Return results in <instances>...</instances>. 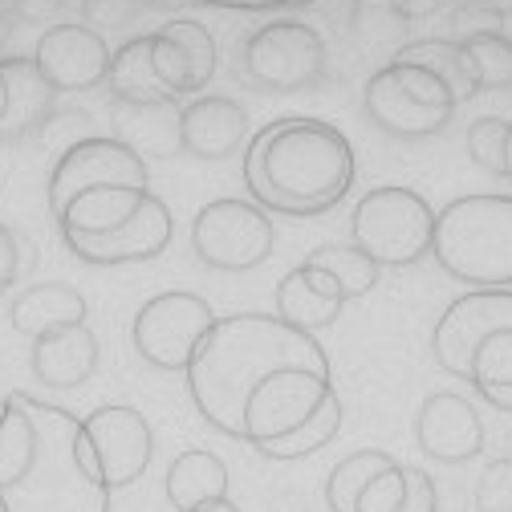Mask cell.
Instances as JSON below:
<instances>
[{"mask_svg": "<svg viewBox=\"0 0 512 512\" xmlns=\"http://www.w3.org/2000/svg\"><path fill=\"white\" fill-rule=\"evenodd\" d=\"M496 326H512V289H472V293L456 297L431 334L435 362L447 374L464 378L472 346L484 334H492Z\"/></svg>", "mask_w": 512, "mask_h": 512, "instance_id": "14", "label": "cell"}, {"mask_svg": "<svg viewBox=\"0 0 512 512\" xmlns=\"http://www.w3.org/2000/svg\"><path fill=\"white\" fill-rule=\"evenodd\" d=\"M439 5H443V0H391L395 17H403V21H419V17H431Z\"/></svg>", "mask_w": 512, "mask_h": 512, "instance_id": "38", "label": "cell"}, {"mask_svg": "<svg viewBox=\"0 0 512 512\" xmlns=\"http://www.w3.org/2000/svg\"><path fill=\"white\" fill-rule=\"evenodd\" d=\"M110 45L90 25H53L33 49V66L53 94L98 90L110 78Z\"/></svg>", "mask_w": 512, "mask_h": 512, "instance_id": "13", "label": "cell"}, {"mask_svg": "<svg viewBox=\"0 0 512 512\" xmlns=\"http://www.w3.org/2000/svg\"><path fill=\"white\" fill-rule=\"evenodd\" d=\"M98 338L86 322L78 326H61V330H49L41 338H33V374L37 382H45L49 391H74L82 382L94 378L98 370Z\"/></svg>", "mask_w": 512, "mask_h": 512, "instance_id": "20", "label": "cell"}, {"mask_svg": "<svg viewBox=\"0 0 512 512\" xmlns=\"http://www.w3.org/2000/svg\"><path fill=\"white\" fill-rule=\"evenodd\" d=\"M431 256L476 289H512V196H464L435 220Z\"/></svg>", "mask_w": 512, "mask_h": 512, "instance_id": "4", "label": "cell"}, {"mask_svg": "<svg viewBox=\"0 0 512 512\" xmlns=\"http://www.w3.org/2000/svg\"><path fill=\"white\" fill-rule=\"evenodd\" d=\"M98 187H147V163L143 155L122 143V139H82L74 143L66 155L57 159L53 175H49V208L53 216L66 212L78 196Z\"/></svg>", "mask_w": 512, "mask_h": 512, "instance_id": "12", "label": "cell"}, {"mask_svg": "<svg viewBox=\"0 0 512 512\" xmlns=\"http://www.w3.org/2000/svg\"><path fill=\"white\" fill-rule=\"evenodd\" d=\"M151 61L171 98L196 94L216 74V41L200 21H171L151 33Z\"/></svg>", "mask_w": 512, "mask_h": 512, "instance_id": "17", "label": "cell"}, {"mask_svg": "<svg viewBox=\"0 0 512 512\" xmlns=\"http://www.w3.org/2000/svg\"><path fill=\"white\" fill-rule=\"evenodd\" d=\"M191 248L208 269L244 273L273 256V220L261 204L248 200H212L196 212Z\"/></svg>", "mask_w": 512, "mask_h": 512, "instance_id": "10", "label": "cell"}, {"mask_svg": "<svg viewBox=\"0 0 512 512\" xmlns=\"http://www.w3.org/2000/svg\"><path fill=\"white\" fill-rule=\"evenodd\" d=\"M395 61H411V66L431 70L447 90H452V98H456V102H464V98H476V94H480V90H476V74H472V66H468V53H464V45H460V41H452V37L411 41V45H403V49L395 53Z\"/></svg>", "mask_w": 512, "mask_h": 512, "instance_id": "26", "label": "cell"}, {"mask_svg": "<svg viewBox=\"0 0 512 512\" xmlns=\"http://www.w3.org/2000/svg\"><path fill=\"white\" fill-rule=\"evenodd\" d=\"M342 305H346V293L338 289V281L322 265H313L309 256L277 285V317L305 334L334 326L342 317Z\"/></svg>", "mask_w": 512, "mask_h": 512, "instance_id": "19", "label": "cell"}, {"mask_svg": "<svg viewBox=\"0 0 512 512\" xmlns=\"http://www.w3.org/2000/svg\"><path fill=\"white\" fill-rule=\"evenodd\" d=\"M33 435H37V399L29 395L0 399V488L17 476Z\"/></svg>", "mask_w": 512, "mask_h": 512, "instance_id": "27", "label": "cell"}, {"mask_svg": "<svg viewBox=\"0 0 512 512\" xmlns=\"http://www.w3.org/2000/svg\"><path fill=\"white\" fill-rule=\"evenodd\" d=\"M78 427L70 411L37 403V435L0 488V512H110V488L78 456Z\"/></svg>", "mask_w": 512, "mask_h": 512, "instance_id": "3", "label": "cell"}, {"mask_svg": "<svg viewBox=\"0 0 512 512\" xmlns=\"http://www.w3.org/2000/svg\"><path fill=\"white\" fill-rule=\"evenodd\" d=\"M155 5H191V0H155Z\"/></svg>", "mask_w": 512, "mask_h": 512, "instance_id": "45", "label": "cell"}, {"mask_svg": "<svg viewBox=\"0 0 512 512\" xmlns=\"http://www.w3.org/2000/svg\"><path fill=\"white\" fill-rule=\"evenodd\" d=\"M216 9H289V5H309V0H204Z\"/></svg>", "mask_w": 512, "mask_h": 512, "instance_id": "39", "label": "cell"}, {"mask_svg": "<svg viewBox=\"0 0 512 512\" xmlns=\"http://www.w3.org/2000/svg\"><path fill=\"white\" fill-rule=\"evenodd\" d=\"M415 439H419V452L439 464H468L484 452V423L468 399L439 391L419 407Z\"/></svg>", "mask_w": 512, "mask_h": 512, "instance_id": "16", "label": "cell"}, {"mask_svg": "<svg viewBox=\"0 0 512 512\" xmlns=\"http://www.w3.org/2000/svg\"><path fill=\"white\" fill-rule=\"evenodd\" d=\"M476 512H512V456L484 468L476 484Z\"/></svg>", "mask_w": 512, "mask_h": 512, "instance_id": "34", "label": "cell"}, {"mask_svg": "<svg viewBox=\"0 0 512 512\" xmlns=\"http://www.w3.org/2000/svg\"><path fill=\"white\" fill-rule=\"evenodd\" d=\"M456 98L431 70L411 61H391L362 90V110L382 135L395 139H427L439 135L456 114Z\"/></svg>", "mask_w": 512, "mask_h": 512, "instance_id": "6", "label": "cell"}, {"mask_svg": "<svg viewBox=\"0 0 512 512\" xmlns=\"http://www.w3.org/2000/svg\"><path fill=\"white\" fill-rule=\"evenodd\" d=\"M151 191H139V187H98V191H86L78 196L66 212L57 216L61 224V236H102V232H114L118 224H126Z\"/></svg>", "mask_w": 512, "mask_h": 512, "instance_id": "25", "label": "cell"}, {"mask_svg": "<svg viewBox=\"0 0 512 512\" xmlns=\"http://www.w3.org/2000/svg\"><path fill=\"white\" fill-rule=\"evenodd\" d=\"M216 322L220 317L200 293H183V289L159 293L135 313V350L143 354V362L159 370L187 374L191 358H196V350L204 346Z\"/></svg>", "mask_w": 512, "mask_h": 512, "instance_id": "11", "label": "cell"}, {"mask_svg": "<svg viewBox=\"0 0 512 512\" xmlns=\"http://www.w3.org/2000/svg\"><path fill=\"white\" fill-rule=\"evenodd\" d=\"M240 74L261 94H301L326 82V41L301 21H273L244 41Z\"/></svg>", "mask_w": 512, "mask_h": 512, "instance_id": "7", "label": "cell"}, {"mask_svg": "<svg viewBox=\"0 0 512 512\" xmlns=\"http://www.w3.org/2000/svg\"><path fill=\"white\" fill-rule=\"evenodd\" d=\"M86 13H90V21L122 25L126 17L135 13V0H86Z\"/></svg>", "mask_w": 512, "mask_h": 512, "instance_id": "37", "label": "cell"}, {"mask_svg": "<svg viewBox=\"0 0 512 512\" xmlns=\"http://www.w3.org/2000/svg\"><path fill=\"white\" fill-rule=\"evenodd\" d=\"M334 395L330 370L317 366H285L277 374H269L261 387H256L244 403V423H240V439L248 447H265L277 443L285 435H293L297 427H305L317 411L326 407V399Z\"/></svg>", "mask_w": 512, "mask_h": 512, "instance_id": "8", "label": "cell"}, {"mask_svg": "<svg viewBox=\"0 0 512 512\" xmlns=\"http://www.w3.org/2000/svg\"><path fill=\"white\" fill-rule=\"evenodd\" d=\"M403 496H407V468L403 464H391L387 472H378L366 484V492L358 496L354 512H399Z\"/></svg>", "mask_w": 512, "mask_h": 512, "instance_id": "33", "label": "cell"}, {"mask_svg": "<svg viewBox=\"0 0 512 512\" xmlns=\"http://www.w3.org/2000/svg\"><path fill=\"white\" fill-rule=\"evenodd\" d=\"M9 33H13V25H9V17L0 13V49H5V41H9Z\"/></svg>", "mask_w": 512, "mask_h": 512, "instance_id": "42", "label": "cell"}, {"mask_svg": "<svg viewBox=\"0 0 512 512\" xmlns=\"http://www.w3.org/2000/svg\"><path fill=\"white\" fill-rule=\"evenodd\" d=\"M391 464H399V460L387 456V452H378V447H362V452L346 456V460L330 472V480H326V504H330V512H354V504H358V496L366 492V484H370L378 472H387Z\"/></svg>", "mask_w": 512, "mask_h": 512, "instance_id": "28", "label": "cell"}, {"mask_svg": "<svg viewBox=\"0 0 512 512\" xmlns=\"http://www.w3.org/2000/svg\"><path fill=\"white\" fill-rule=\"evenodd\" d=\"M167 500L175 512H196L212 500H228V464L204 447L179 452L167 468Z\"/></svg>", "mask_w": 512, "mask_h": 512, "instance_id": "23", "label": "cell"}, {"mask_svg": "<svg viewBox=\"0 0 512 512\" xmlns=\"http://www.w3.org/2000/svg\"><path fill=\"white\" fill-rule=\"evenodd\" d=\"M439 212L411 187H374L350 216V244L378 269H407L431 256Z\"/></svg>", "mask_w": 512, "mask_h": 512, "instance_id": "5", "label": "cell"}, {"mask_svg": "<svg viewBox=\"0 0 512 512\" xmlns=\"http://www.w3.org/2000/svg\"><path fill=\"white\" fill-rule=\"evenodd\" d=\"M0 122H5V78H0Z\"/></svg>", "mask_w": 512, "mask_h": 512, "instance_id": "43", "label": "cell"}, {"mask_svg": "<svg viewBox=\"0 0 512 512\" xmlns=\"http://www.w3.org/2000/svg\"><path fill=\"white\" fill-rule=\"evenodd\" d=\"M468 5H484V9H492V13H500V17L512 13V0H468Z\"/></svg>", "mask_w": 512, "mask_h": 512, "instance_id": "40", "label": "cell"}, {"mask_svg": "<svg viewBox=\"0 0 512 512\" xmlns=\"http://www.w3.org/2000/svg\"><path fill=\"white\" fill-rule=\"evenodd\" d=\"M464 53H468V66L476 74V90H512V41L492 29V33H472V37H460Z\"/></svg>", "mask_w": 512, "mask_h": 512, "instance_id": "29", "label": "cell"}, {"mask_svg": "<svg viewBox=\"0 0 512 512\" xmlns=\"http://www.w3.org/2000/svg\"><path fill=\"white\" fill-rule=\"evenodd\" d=\"M196 512H240L232 500H212V504H204V508H196Z\"/></svg>", "mask_w": 512, "mask_h": 512, "instance_id": "41", "label": "cell"}, {"mask_svg": "<svg viewBox=\"0 0 512 512\" xmlns=\"http://www.w3.org/2000/svg\"><path fill=\"white\" fill-rule=\"evenodd\" d=\"M9 322L25 338H41L61 326H78V322H86V297L74 285H61V281L29 285L25 293H17Z\"/></svg>", "mask_w": 512, "mask_h": 512, "instance_id": "22", "label": "cell"}, {"mask_svg": "<svg viewBox=\"0 0 512 512\" xmlns=\"http://www.w3.org/2000/svg\"><path fill=\"white\" fill-rule=\"evenodd\" d=\"M248 135V110L236 98L208 94L179 110V151L196 159H228Z\"/></svg>", "mask_w": 512, "mask_h": 512, "instance_id": "18", "label": "cell"}, {"mask_svg": "<svg viewBox=\"0 0 512 512\" xmlns=\"http://www.w3.org/2000/svg\"><path fill=\"white\" fill-rule=\"evenodd\" d=\"M309 261L322 265V269L338 281V289L346 293V301L366 297V293L378 285V273H382V269L370 261V256L358 252L354 244H322V248L309 252Z\"/></svg>", "mask_w": 512, "mask_h": 512, "instance_id": "31", "label": "cell"}, {"mask_svg": "<svg viewBox=\"0 0 512 512\" xmlns=\"http://www.w3.org/2000/svg\"><path fill=\"white\" fill-rule=\"evenodd\" d=\"M25 265H29V244H25V236L13 232L9 224H0V297H5V293L21 281Z\"/></svg>", "mask_w": 512, "mask_h": 512, "instance_id": "35", "label": "cell"}, {"mask_svg": "<svg viewBox=\"0 0 512 512\" xmlns=\"http://www.w3.org/2000/svg\"><path fill=\"white\" fill-rule=\"evenodd\" d=\"M285 366L330 370V358L313 334L281 322L277 313L220 317L187 366V391L196 399L204 423L240 439L248 395Z\"/></svg>", "mask_w": 512, "mask_h": 512, "instance_id": "1", "label": "cell"}, {"mask_svg": "<svg viewBox=\"0 0 512 512\" xmlns=\"http://www.w3.org/2000/svg\"><path fill=\"white\" fill-rule=\"evenodd\" d=\"M110 94L122 106H175L179 98H171V90L159 82L155 61H151V33L126 41L114 61H110V78H106Z\"/></svg>", "mask_w": 512, "mask_h": 512, "instance_id": "24", "label": "cell"}, {"mask_svg": "<svg viewBox=\"0 0 512 512\" xmlns=\"http://www.w3.org/2000/svg\"><path fill=\"white\" fill-rule=\"evenodd\" d=\"M252 204L277 216H322L354 183V147L322 118H277L244 151Z\"/></svg>", "mask_w": 512, "mask_h": 512, "instance_id": "2", "label": "cell"}, {"mask_svg": "<svg viewBox=\"0 0 512 512\" xmlns=\"http://www.w3.org/2000/svg\"><path fill=\"white\" fill-rule=\"evenodd\" d=\"M508 179H512V131H508Z\"/></svg>", "mask_w": 512, "mask_h": 512, "instance_id": "44", "label": "cell"}, {"mask_svg": "<svg viewBox=\"0 0 512 512\" xmlns=\"http://www.w3.org/2000/svg\"><path fill=\"white\" fill-rule=\"evenodd\" d=\"M399 512H439V492L427 472L407 468V496H403Z\"/></svg>", "mask_w": 512, "mask_h": 512, "instance_id": "36", "label": "cell"}, {"mask_svg": "<svg viewBox=\"0 0 512 512\" xmlns=\"http://www.w3.org/2000/svg\"><path fill=\"white\" fill-rule=\"evenodd\" d=\"M508 131H512V122L476 118L468 126V155H472V163L508 179Z\"/></svg>", "mask_w": 512, "mask_h": 512, "instance_id": "32", "label": "cell"}, {"mask_svg": "<svg viewBox=\"0 0 512 512\" xmlns=\"http://www.w3.org/2000/svg\"><path fill=\"white\" fill-rule=\"evenodd\" d=\"M342 431V399L338 391L326 399V407L317 411L305 427H297L293 435L277 439V443H265V447H256L265 460H301V456H313V452H322V447Z\"/></svg>", "mask_w": 512, "mask_h": 512, "instance_id": "30", "label": "cell"}, {"mask_svg": "<svg viewBox=\"0 0 512 512\" xmlns=\"http://www.w3.org/2000/svg\"><path fill=\"white\" fill-rule=\"evenodd\" d=\"M70 252L86 265H131V261H155L171 244V208L155 196L143 200V208L102 236H66Z\"/></svg>", "mask_w": 512, "mask_h": 512, "instance_id": "15", "label": "cell"}, {"mask_svg": "<svg viewBox=\"0 0 512 512\" xmlns=\"http://www.w3.org/2000/svg\"><path fill=\"white\" fill-rule=\"evenodd\" d=\"M78 456L110 492L131 488L155 456V435L147 415L122 403L90 411L78 427Z\"/></svg>", "mask_w": 512, "mask_h": 512, "instance_id": "9", "label": "cell"}, {"mask_svg": "<svg viewBox=\"0 0 512 512\" xmlns=\"http://www.w3.org/2000/svg\"><path fill=\"white\" fill-rule=\"evenodd\" d=\"M0 78H5V122H0V139H29L49 122L53 90L37 74L33 57H0Z\"/></svg>", "mask_w": 512, "mask_h": 512, "instance_id": "21", "label": "cell"}]
</instances>
